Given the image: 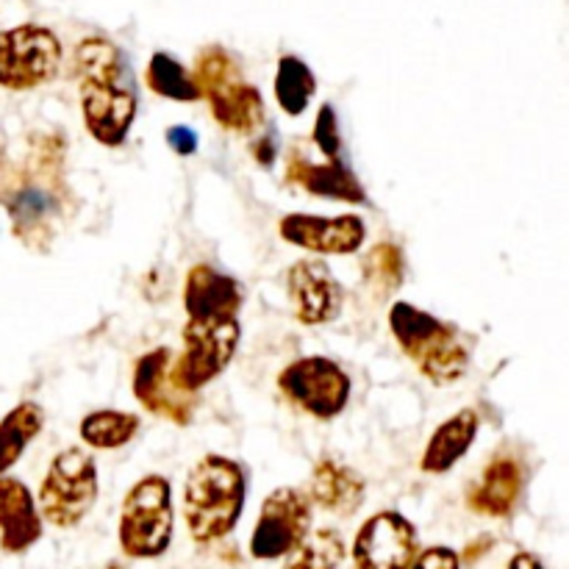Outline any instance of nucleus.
Returning <instances> with one entry per match:
<instances>
[{"instance_id": "19", "label": "nucleus", "mask_w": 569, "mask_h": 569, "mask_svg": "<svg viewBox=\"0 0 569 569\" xmlns=\"http://www.w3.org/2000/svg\"><path fill=\"white\" fill-rule=\"evenodd\" d=\"M287 181L298 183L303 192L315 194L322 200H337V203H350V206H365L367 189L359 181L353 170L348 167V161H309L306 156L292 153L287 161Z\"/></svg>"}, {"instance_id": "28", "label": "nucleus", "mask_w": 569, "mask_h": 569, "mask_svg": "<svg viewBox=\"0 0 569 569\" xmlns=\"http://www.w3.org/2000/svg\"><path fill=\"white\" fill-rule=\"evenodd\" d=\"M311 142H315V148L326 156V161L345 159V139L342 131H339L337 109H333L331 103H322L320 111H317L315 128H311Z\"/></svg>"}, {"instance_id": "7", "label": "nucleus", "mask_w": 569, "mask_h": 569, "mask_svg": "<svg viewBox=\"0 0 569 569\" xmlns=\"http://www.w3.org/2000/svg\"><path fill=\"white\" fill-rule=\"evenodd\" d=\"M100 481L92 453L67 448L50 459L39 487V517L59 531L81 526L98 503Z\"/></svg>"}, {"instance_id": "27", "label": "nucleus", "mask_w": 569, "mask_h": 569, "mask_svg": "<svg viewBox=\"0 0 569 569\" xmlns=\"http://www.w3.org/2000/svg\"><path fill=\"white\" fill-rule=\"evenodd\" d=\"M361 267H365V278L372 287H378V292H392V289H398L403 283V253L392 242L372 244L370 253L361 261Z\"/></svg>"}, {"instance_id": "30", "label": "nucleus", "mask_w": 569, "mask_h": 569, "mask_svg": "<svg viewBox=\"0 0 569 569\" xmlns=\"http://www.w3.org/2000/svg\"><path fill=\"white\" fill-rule=\"evenodd\" d=\"M164 139H167V144H170L172 150H176L178 156H194L198 153V133L192 131V128H187V126H170L167 128V133H164Z\"/></svg>"}, {"instance_id": "4", "label": "nucleus", "mask_w": 569, "mask_h": 569, "mask_svg": "<svg viewBox=\"0 0 569 569\" xmlns=\"http://www.w3.org/2000/svg\"><path fill=\"white\" fill-rule=\"evenodd\" d=\"M389 331L406 359L426 376V381L437 383V387H450L470 370V345L465 342L459 328L409 300L392 303Z\"/></svg>"}, {"instance_id": "5", "label": "nucleus", "mask_w": 569, "mask_h": 569, "mask_svg": "<svg viewBox=\"0 0 569 569\" xmlns=\"http://www.w3.org/2000/svg\"><path fill=\"white\" fill-rule=\"evenodd\" d=\"M200 89V100H209L211 117L220 128L231 133H259L267 122L264 98L253 83L242 81L237 59L220 44L200 50L192 70Z\"/></svg>"}, {"instance_id": "24", "label": "nucleus", "mask_w": 569, "mask_h": 569, "mask_svg": "<svg viewBox=\"0 0 569 569\" xmlns=\"http://www.w3.org/2000/svg\"><path fill=\"white\" fill-rule=\"evenodd\" d=\"M276 100L287 117H300L317 94V78L298 56H281L276 70Z\"/></svg>"}, {"instance_id": "22", "label": "nucleus", "mask_w": 569, "mask_h": 569, "mask_svg": "<svg viewBox=\"0 0 569 569\" xmlns=\"http://www.w3.org/2000/svg\"><path fill=\"white\" fill-rule=\"evenodd\" d=\"M44 431V409L37 400H22L0 420V478L22 459L28 445Z\"/></svg>"}, {"instance_id": "1", "label": "nucleus", "mask_w": 569, "mask_h": 569, "mask_svg": "<svg viewBox=\"0 0 569 569\" xmlns=\"http://www.w3.org/2000/svg\"><path fill=\"white\" fill-rule=\"evenodd\" d=\"M0 206L28 250L48 253L76 211L61 133L31 131L0 150Z\"/></svg>"}, {"instance_id": "12", "label": "nucleus", "mask_w": 569, "mask_h": 569, "mask_svg": "<svg viewBox=\"0 0 569 569\" xmlns=\"http://www.w3.org/2000/svg\"><path fill=\"white\" fill-rule=\"evenodd\" d=\"M420 553L417 526L400 511L387 509L361 522L356 531L353 569H409Z\"/></svg>"}, {"instance_id": "8", "label": "nucleus", "mask_w": 569, "mask_h": 569, "mask_svg": "<svg viewBox=\"0 0 569 569\" xmlns=\"http://www.w3.org/2000/svg\"><path fill=\"white\" fill-rule=\"evenodd\" d=\"M278 389L303 415L331 422L348 409L353 383L348 370L328 356H300L278 372Z\"/></svg>"}, {"instance_id": "21", "label": "nucleus", "mask_w": 569, "mask_h": 569, "mask_svg": "<svg viewBox=\"0 0 569 569\" xmlns=\"http://www.w3.org/2000/svg\"><path fill=\"white\" fill-rule=\"evenodd\" d=\"M478 431H481V415L476 409H459L456 415H450L428 439L420 456V470L426 476H445L453 470L470 453Z\"/></svg>"}, {"instance_id": "25", "label": "nucleus", "mask_w": 569, "mask_h": 569, "mask_svg": "<svg viewBox=\"0 0 569 569\" xmlns=\"http://www.w3.org/2000/svg\"><path fill=\"white\" fill-rule=\"evenodd\" d=\"M348 545L337 528H317L287 556L281 569H342Z\"/></svg>"}, {"instance_id": "14", "label": "nucleus", "mask_w": 569, "mask_h": 569, "mask_svg": "<svg viewBox=\"0 0 569 569\" xmlns=\"http://www.w3.org/2000/svg\"><path fill=\"white\" fill-rule=\"evenodd\" d=\"M172 350L153 348L142 353L133 365L131 389L137 403L153 417H161L176 426H189L194 417V395L181 392L170 376Z\"/></svg>"}, {"instance_id": "6", "label": "nucleus", "mask_w": 569, "mask_h": 569, "mask_svg": "<svg viewBox=\"0 0 569 569\" xmlns=\"http://www.w3.org/2000/svg\"><path fill=\"white\" fill-rule=\"evenodd\" d=\"M176 537V503L170 478L150 472L142 476L120 506L117 542L128 559H161Z\"/></svg>"}, {"instance_id": "32", "label": "nucleus", "mask_w": 569, "mask_h": 569, "mask_svg": "<svg viewBox=\"0 0 569 569\" xmlns=\"http://www.w3.org/2000/svg\"><path fill=\"white\" fill-rule=\"evenodd\" d=\"M506 569H548L542 565V559H539L537 553H528V550H520V553H515L509 559V567Z\"/></svg>"}, {"instance_id": "20", "label": "nucleus", "mask_w": 569, "mask_h": 569, "mask_svg": "<svg viewBox=\"0 0 569 569\" xmlns=\"http://www.w3.org/2000/svg\"><path fill=\"white\" fill-rule=\"evenodd\" d=\"M311 506L337 517H350L361 509L367 498V481L359 470L337 459H320L311 470L309 483Z\"/></svg>"}, {"instance_id": "31", "label": "nucleus", "mask_w": 569, "mask_h": 569, "mask_svg": "<svg viewBox=\"0 0 569 569\" xmlns=\"http://www.w3.org/2000/svg\"><path fill=\"white\" fill-rule=\"evenodd\" d=\"M253 159L259 161L261 167H272L278 159V144L276 133H261L259 142H253Z\"/></svg>"}, {"instance_id": "2", "label": "nucleus", "mask_w": 569, "mask_h": 569, "mask_svg": "<svg viewBox=\"0 0 569 569\" xmlns=\"http://www.w3.org/2000/svg\"><path fill=\"white\" fill-rule=\"evenodd\" d=\"M72 72L89 137L103 148H122L139 111L137 81L126 53L111 39L89 37L78 42Z\"/></svg>"}, {"instance_id": "23", "label": "nucleus", "mask_w": 569, "mask_h": 569, "mask_svg": "<svg viewBox=\"0 0 569 569\" xmlns=\"http://www.w3.org/2000/svg\"><path fill=\"white\" fill-rule=\"evenodd\" d=\"M142 420L133 411L120 409H98L89 411L81 422H78V437L87 448L92 450H117L126 448L137 439Z\"/></svg>"}, {"instance_id": "15", "label": "nucleus", "mask_w": 569, "mask_h": 569, "mask_svg": "<svg viewBox=\"0 0 569 569\" xmlns=\"http://www.w3.org/2000/svg\"><path fill=\"white\" fill-rule=\"evenodd\" d=\"M287 292L300 326H328L345 309V289L320 259H300L287 270Z\"/></svg>"}, {"instance_id": "13", "label": "nucleus", "mask_w": 569, "mask_h": 569, "mask_svg": "<svg viewBox=\"0 0 569 569\" xmlns=\"http://www.w3.org/2000/svg\"><path fill=\"white\" fill-rule=\"evenodd\" d=\"M278 233L292 248L317 256H353L367 242V226L359 214L320 217L292 211L278 220Z\"/></svg>"}, {"instance_id": "3", "label": "nucleus", "mask_w": 569, "mask_h": 569, "mask_svg": "<svg viewBox=\"0 0 569 569\" xmlns=\"http://www.w3.org/2000/svg\"><path fill=\"white\" fill-rule=\"evenodd\" d=\"M248 503V472L228 456L209 453L187 472L181 511L189 539L214 545L237 531Z\"/></svg>"}, {"instance_id": "11", "label": "nucleus", "mask_w": 569, "mask_h": 569, "mask_svg": "<svg viewBox=\"0 0 569 569\" xmlns=\"http://www.w3.org/2000/svg\"><path fill=\"white\" fill-rule=\"evenodd\" d=\"M311 506L309 495L295 487H278L261 503V515L250 533V556L256 561L287 559L295 548L311 531Z\"/></svg>"}, {"instance_id": "29", "label": "nucleus", "mask_w": 569, "mask_h": 569, "mask_svg": "<svg viewBox=\"0 0 569 569\" xmlns=\"http://www.w3.org/2000/svg\"><path fill=\"white\" fill-rule=\"evenodd\" d=\"M409 569H461V556L448 545H433L420 550Z\"/></svg>"}, {"instance_id": "16", "label": "nucleus", "mask_w": 569, "mask_h": 569, "mask_svg": "<svg viewBox=\"0 0 569 569\" xmlns=\"http://www.w3.org/2000/svg\"><path fill=\"white\" fill-rule=\"evenodd\" d=\"M526 465L520 453L511 448H500L492 459L487 461L478 481L467 492V506L470 511L492 520H509L522 503L526 495Z\"/></svg>"}, {"instance_id": "18", "label": "nucleus", "mask_w": 569, "mask_h": 569, "mask_svg": "<svg viewBox=\"0 0 569 569\" xmlns=\"http://www.w3.org/2000/svg\"><path fill=\"white\" fill-rule=\"evenodd\" d=\"M44 537L37 500L20 478H0V550L9 556L28 553Z\"/></svg>"}, {"instance_id": "26", "label": "nucleus", "mask_w": 569, "mask_h": 569, "mask_svg": "<svg viewBox=\"0 0 569 569\" xmlns=\"http://www.w3.org/2000/svg\"><path fill=\"white\" fill-rule=\"evenodd\" d=\"M144 81H148L150 92H156L159 98L178 100V103H194V100H200V89L194 83L192 72L176 56L164 53V50L150 56Z\"/></svg>"}, {"instance_id": "9", "label": "nucleus", "mask_w": 569, "mask_h": 569, "mask_svg": "<svg viewBox=\"0 0 569 569\" xmlns=\"http://www.w3.org/2000/svg\"><path fill=\"white\" fill-rule=\"evenodd\" d=\"M242 342L239 320L189 322L183 326V350L170 367L176 387L187 395L203 392L237 359Z\"/></svg>"}, {"instance_id": "17", "label": "nucleus", "mask_w": 569, "mask_h": 569, "mask_svg": "<svg viewBox=\"0 0 569 569\" xmlns=\"http://www.w3.org/2000/svg\"><path fill=\"white\" fill-rule=\"evenodd\" d=\"M244 289L228 272L211 264H194L183 281V311L189 322L239 320Z\"/></svg>"}, {"instance_id": "10", "label": "nucleus", "mask_w": 569, "mask_h": 569, "mask_svg": "<svg viewBox=\"0 0 569 569\" xmlns=\"http://www.w3.org/2000/svg\"><path fill=\"white\" fill-rule=\"evenodd\" d=\"M61 64V42L44 26L0 31V89L28 92L53 81Z\"/></svg>"}]
</instances>
